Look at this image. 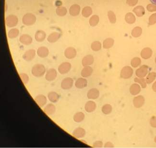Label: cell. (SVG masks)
I'll list each match as a JSON object with an SVG mask.
<instances>
[{
	"instance_id": "52",
	"label": "cell",
	"mask_w": 156,
	"mask_h": 148,
	"mask_svg": "<svg viewBox=\"0 0 156 148\" xmlns=\"http://www.w3.org/2000/svg\"><path fill=\"white\" fill-rule=\"evenodd\" d=\"M154 141L155 143H156V136L155 137V138H154Z\"/></svg>"
},
{
	"instance_id": "17",
	"label": "cell",
	"mask_w": 156,
	"mask_h": 148,
	"mask_svg": "<svg viewBox=\"0 0 156 148\" xmlns=\"http://www.w3.org/2000/svg\"><path fill=\"white\" fill-rule=\"evenodd\" d=\"M35 100L40 106L43 107L46 105L47 99L45 96L43 95H39L35 98Z\"/></svg>"
},
{
	"instance_id": "16",
	"label": "cell",
	"mask_w": 156,
	"mask_h": 148,
	"mask_svg": "<svg viewBox=\"0 0 156 148\" xmlns=\"http://www.w3.org/2000/svg\"><path fill=\"white\" fill-rule=\"evenodd\" d=\"M153 52L151 49L149 47H146L143 49L141 52V56L142 58L144 59H147L151 57Z\"/></svg>"
},
{
	"instance_id": "43",
	"label": "cell",
	"mask_w": 156,
	"mask_h": 148,
	"mask_svg": "<svg viewBox=\"0 0 156 148\" xmlns=\"http://www.w3.org/2000/svg\"><path fill=\"white\" fill-rule=\"evenodd\" d=\"M20 77L21 79L22 80L24 84H27L29 81V77L28 75H27L25 73H20Z\"/></svg>"
},
{
	"instance_id": "47",
	"label": "cell",
	"mask_w": 156,
	"mask_h": 148,
	"mask_svg": "<svg viewBox=\"0 0 156 148\" xmlns=\"http://www.w3.org/2000/svg\"><path fill=\"white\" fill-rule=\"evenodd\" d=\"M103 146V142L101 141H96L93 144L94 148H101Z\"/></svg>"
},
{
	"instance_id": "42",
	"label": "cell",
	"mask_w": 156,
	"mask_h": 148,
	"mask_svg": "<svg viewBox=\"0 0 156 148\" xmlns=\"http://www.w3.org/2000/svg\"><path fill=\"white\" fill-rule=\"evenodd\" d=\"M108 20L112 24L115 23L116 21V16L113 12H112V11H109L108 12Z\"/></svg>"
},
{
	"instance_id": "39",
	"label": "cell",
	"mask_w": 156,
	"mask_h": 148,
	"mask_svg": "<svg viewBox=\"0 0 156 148\" xmlns=\"http://www.w3.org/2000/svg\"><path fill=\"white\" fill-rule=\"evenodd\" d=\"M101 47H102L101 43L99 41H95L93 42L91 45L92 50L95 52L100 51V50L101 49Z\"/></svg>"
},
{
	"instance_id": "33",
	"label": "cell",
	"mask_w": 156,
	"mask_h": 148,
	"mask_svg": "<svg viewBox=\"0 0 156 148\" xmlns=\"http://www.w3.org/2000/svg\"><path fill=\"white\" fill-rule=\"evenodd\" d=\"M156 78V73L155 72H151L149 73L146 77V81L147 84H151L155 81Z\"/></svg>"
},
{
	"instance_id": "35",
	"label": "cell",
	"mask_w": 156,
	"mask_h": 148,
	"mask_svg": "<svg viewBox=\"0 0 156 148\" xmlns=\"http://www.w3.org/2000/svg\"><path fill=\"white\" fill-rule=\"evenodd\" d=\"M100 18L97 15L92 16L89 20V23L90 25L92 27H95L97 25L99 22Z\"/></svg>"
},
{
	"instance_id": "14",
	"label": "cell",
	"mask_w": 156,
	"mask_h": 148,
	"mask_svg": "<svg viewBox=\"0 0 156 148\" xmlns=\"http://www.w3.org/2000/svg\"><path fill=\"white\" fill-rule=\"evenodd\" d=\"M94 61V58L93 55H86L84 57L82 61V65L84 67L89 66L92 65Z\"/></svg>"
},
{
	"instance_id": "46",
	"label": "cell",
	"mask_w": 156,
	"mask_h": 148,
	"mask_svg": "<svg viewBox=\"0 0 156 148\" xmlns=\"http://www.w3.org/2000/svg\"><path fill=\"white\" fill-rule=\"evenodd\" d=\"M147 10L149 12H154L156 11V5H151V4H149L147 6Z\"/></svg>"
},
{
	"instance_id": "50",
	"label": "cell",
	"mask_w": 156,
	"mask_h": 148,
	"mask_svg": "<svg viewBox=\"0 0 156 148\" xmlns=\"http://www.w3.org/2000/svg\"><path fill=\"white\" fill-rule=\"evenodd\" d=\"M152 90H153V91L156 92V81H155L153 83L152 87Z\"/></svg>"
},
{
	"instance_id": "9",
	"label": "cell",
	"mask_w": 156,
	"mask_h": 148,
	"mask_svg": "<svg viewBox=\"0 0 156 148\" xmlns=\"http://www.w3.org/2000/svg\"><path fill=\"white\" fill-rule=\"evenodd\" d=\"M76 50L75 48L72 47H68L64 51V55L66 58L69 59L74 58L76 57Z\"/></svg>"
},
{
	"instance_id": "26",
	"label": "cell",
	"mask_w": 156,
	"mask_h": 148,
	"mask_svg": "<svg viewBox=\"0 0 156 148\" xmlns=\"http://www.w3.org/2000/svg\"><path fill=\"white\" fill-rule=\"evenodd\" d=\"M44 111L45 114L47 115H52L55 113L56 111V107L55 105L52 104H49L46 106V107L44 108Z\"/></svg>"
},
{
	"instance_id": "25",
	"label": "cell",
	"mask_w": 156,
	"mask_h": 148,
	"mask_svg": "<svg viewBox=\"0 0 156 148\" xmlns=\"http://www.w3.org/2000/svg\"><path fill=\"white\" fill-rule=\"evenodd\" d=\"M46 34L43 30H38L36 32L35 38L37 42H43L46 38Z\"/></svg>"
},
{
	"instance_id": "45",
	"label": "cell",
	"mask_w": 156,
	"mask_h": 148,
	"mask_svg": "<svg viewBox=\"0 0 156 148\" xmlns=\"http://www.w3.org/2000/svg\"><path fill=\"white\" fill-rule=\"evenodd\" d=\"M150 126L153 128H156V116H153L150 118Z\"/></svg>"
},
{
	"instance_id": "6",
	"label": "cell",
	"mask_w": 156,
	"mask_h": 148,
	"mask_svg": "<svg viewBox=\"0 0 156 148\" xmlns=\"http://www.w3.org/2000/svg\"><path fill=\"white\" fill-rule=\"evenodd\" d=\"M74 80L70 77L64 78L61 83V87L64 90H68L73 87Z\"/></svg>"
},
{
	"instance_id": "8",
	"label": "cell",
	"mask_w": 156,
	"mask_h": 148,
	"mask_svg": "<svg viewBox=\"0 0 156 148\" xmlns=\"http://www.w3.org/2000/svg\"><path fill=\"white\" fill-rule=\"evenodd\" d=\"M145 99L143 96L139 95L134 97L133 99V104L136 108H141L144 104Z\"/></svg>"
},
{
	"instance_id": "24",
	"label": "cell",
	"mask_w": 156,
	"mask_h": 148,
	"mask_svg": "<svg viewBox=\"0 0 156 148\" xmlns=\"http://www.w3.org/2000/svg\"><path fill=\"white\" fill-rule=\"evenodd\" d=\"M61 37V34L57 32H54L48 36L47 40L50 43H54L59 39Z\"/></svg>"
},
{
	"instance_id": "36",
	"label": "cell",
	"mask_w": 156,
	"mask_h": 148,
	"mask_svg": "<svg viewBox=\"0 0 156 148\" xmlns=\"http://www.w3.org/2000/svg\"><path fill=\"white\" fill-rule=\"evenodd\" d=\"M92 9L90 6H86L82 10V14L83 17L88 18L92 14Z\"/></svg>"
},
{
	"instance_id": "38",
	"label": "cell",
	"mask_w": 156,
	"mask_h": 148,
	"mask_svg": "<svg viewBox=\"0 0 156 148\" xmlns=\"http://www.w3.org/2000/svg\"><path fill=\"white\" fill-rule=\"evenodd\" d=\"M112 106L108 104H106L103 105L101 109L102 112L106 115L110 114L112 112Z\"/></svg>"
},
{
	"instance_id": "3",
	"label": "cell",
	"mask_w": 156,
	"mask_h": 148,
	"mask_svg": "<svg viewBox=\"0 0 156 148\" xmlns=\"http://www.w3.org/2000/svg\"><path fill=\"white\" fill-rule=\"evenodd\" d=\"M36 17L31 13H27L23 18V23L26 26H31L36 22Z\"/></svg>"
},
{
	"instance_id": "12",
	"label": "cell",
	"mask_w": 156,
	"mask_h": 148,
	"mask_svg": "<svg viewBox=\"0 0 156 148\" xmlns=\"http://www.w3.org/2000/svg\"><path fill=\"white\" fill-rule=\"evenodd\" d=\"M100 96V92L96 88H92L88 91L87 97L90 99H96Z\"/></svg>"
},
{
	"instance_id": "23",
	"label": "cell",
	"mask_w": 156,
	"mask_h": 148,
	"mask_svg": "<svg viewBox=\"0 0 156 148\" xmlns=\"http://www.w3.org/2000/svg\"><path fill=\"white\" fill-rule=\"evenodd\" d=\"M93 71V69L90 66L84 67L81 71V75L83 77L88 78L92 75Z\"/></svg>"
},
{
	"instance_id": "37",
	"label": "cell",
	"mask_w": 156,
	"mask_h": 148,
	"mask_svg": "<svg viewBox=\"0 0 156 148\" xmlns=\"http://www.w3.org/2000/svg\"><path fill=\"white\" fill-rule=\"evenodd\" d=\"M142 32V28L139 27H137L133 30L132 31V35L134 37L137 38L139 37V36H141Z\"/></svg>"
},
{
	"instance_id": "2",
	"label": "cell",
	"mask_w": 156,
	"mask_h": 148,
	"mask_svg": "<svg viewBox=\"0 0 156 148\" xmlns=\"http://www.w3.org/2000/svg\"><path fill=\"white\" fill-rule=\"evenodd\" d=\"M134 73V70L130 66H125L123 68L120 73L121 78L125 79H128L132 76Z\"/></svg>"
},
{
	"instance_id": "21",
	"label": "cell",
	"mask_w": 156,
	"mask_h": 148,
	"mask_svg": "<svg viewBox=\"0 0 156 148\" xmlns=\"http://www.w3.org/2000/svg\"><path fill=\"white\" fill-rule=\"evenodd\" d=\"M88 85V81L86 79L83 78H80L76 81L75 82V86L76 87L79 89L85 88Z\"/></svg>"
},
{
	"instance_id": "29",
	"label": "cell",
	"mask_w": 156,
	"mask_h": 148,
	"mask_svg": "<svg viewBox=\"0 0 156 148\" xmlns=\"http://www.w3.org/2000/svg\"><path fill=\"white\" fill-rule=\"evenodd\" d=\"M133 12L136 14L137 17H142L145 14V11L144 8L142 6H138L133 9Z\"/></svg>"
},
{
	"instance_id": "28",
	"label": "cell",
	"mask_w": 156,
	"mask_h": 148,
	"mask_svg": "<svg viewBox=\"0 0 156 148\" xmlns=\"http://www.w3.org/2000/svg\"><path fill=\"white\" fill-rule=\"evenodd\" d=\"M48 97L50 101L56 103L59 99V95L55 92H51L48 94Z\"/></svg>"
},
{
	"instance_id": "19",
	"label": "cell",
	"mask_w": 156,
	"mask_h": 148,
	"mask_svg": "<svg viewBox=\"0 0 156 148\" xmlns=\"http://www.w3.org/2000/svg\"><path fill=\"white\" fill-rule=\"evenodd\" d=\"M80 12V6L79 5L74 4L70 7L69 9V13L73 17H75L79 15Z\"/></svg>"
},
{
	"instance_id": "51",
	"label": "cell",
	"mask_w": 156,
	"mask_h": 148,
	"mask_svg": "<svg viewBox=\"0 0 156 148\" xmlns=\"http://www.w3.org/2000/svg\"><path fill=\"white\" fill-rule=\"evenodd\" d=\"M150 1L154 5H156V0H150Z\"/></svg>"
},
{
	"instance_id": "49",
	"label": "cell",
	"mask_w": 156,
	"mask_h": 148,
	"mask_svg": "<svg viewBox=\"0 0 156 148\" xmlns=\"http://www.w3.org/2000/svg\"><path fill=\"white\" fill-rule=\"evenodd\" d=\"M104 147L105 148H114V146L113 145L112 143L111 142H107L104 145Z\"/></svg>"
},
{
	"instance_id": "41",
	"label": "cell",
	"mask_w": 156,
	"mask_h": 148,
	"mask_svg": "<svg viewBox=\"0 0 156 148\" xmlns=\"http://www.w3.org/2000/svg\"><path fill=\"white\" fill-rule=\"evenodd\" d=\"M134 81L135 82L139 84L142 88H146V87H147V82H146V79L144 78L135 77L134 79Z\"/></svg>"
},
{
	"instance_id": "7",
	"label": "cell",
	"mask_w": 156,
	"mask_h": 148,
	"mask_svg": "<svg viewBox=\"0 0 156 148\" xmlns=\"http://www.w3.org/2000/svg\"><path fill=\"white\" fill-rule=\"evenodd\" d=\"M71 67V64L69 62H64L60 65L58 71L61 74H65L70 71Z\"/></svg>"
},
{
	"instance_id": "1",
	"label": "cell",
	"mask_w": 156,
	"mask_h": 148,
	"mask_svg": "<svg viewBox=\"0 0 156 148\" xmlns=\"http://www.w3.org/2000/svg\"><path fill=\"white\" fill-rule=\"evenodd\" d=\"M32 74L36 77H40L44 75L46 72V69L43 65L37 64L33 66L32 69Z\"/></svg>"
},
{
	"instance_id": "40",
	"label": "cell",
	"mask_w": 156,
	"mask_h": 148,
	"mask_svg": "<svg viewBox=\"0 0 156 148\" xmlns=\"http://www.w3.org/2000/svg\"><path fill=\"white\" fill-rule=\"evenodd\" d=\"M141 64V60L139 57H134L131 60V65L132 67L135 68L138 67Z\"/></svg>"
},
{
	"instance_id": "53",
	"label": "cell",
	"mask_w": 156,
	"mask_h": 148,
	"mask_svg": "<svg viewBox=\"0 0 156 148\" xmlns=\"http://www.w3.org/2000/svg\"><path fill=\"white\" fill-rule=\"evenodd\" d=\"M155 63H156V58H155Z\"/></svg>"
},
{
	"instance_id": "5",
	"label": "cell",
	"mask_w": 156,
	"mask_h": 148,
	"mask_svg": "<svg viewBox=\"0 0 156 148\" xmlns=\"http://www.w3.org/2000/svg\"><path fill=\"white\" fill-rule=\"evenodd\" d=\"M149 72V67L144 65L139 68L137 69L135 72V74L138 78H144L147 75Z\"/></svg>"
},
{
	"instance_id": "31",
	"label": "cell",
	"mask_w": 156,
	"mask_h": 148,
	"mask_svg": "<svg viewBox=\"0 0 156 148\" xmlns=\"http://www.w3.org/2000/svg\"><path fill=\"white\" fill-rule=\"evenodd\" d=\"M135 17L133 14L132 13H128L127 14L125 17V20L127 23L132 24L135 22Z\"/></svg>"
},
{
	"instance_id": "15",
	"label": "cell",
	"mask_w": 156,
	"mask_h": 148,
	"mask_svg": "<svg viewBox=\"0 0 156 148\" xmlns=\"http://www.w3.org/2000/svg\"><path fill=\"white\" fill-rule=\"evenodd\" d=\"M20 42L24 45H28L32 43V38L28 34H23L20 37Z\"/></svg>"
},
{
	"instance_id": "11",
	"label": "cell",
	"mask_w": 156,
	"mask_h": 148,
	"mask_svg": "<svg viewBox=\"0 0 156 148\" xmlns=\"http://www.w3.org/2000/svg\"><path fill=\"white\" fill-rule=\"evenodd\" d=\"M36 55V51L34 49L28 50L24 53L23 57L27 61L33 60Z\"/></svg>"
},
{
	"instance_id": "18",
	"label": "cell",
	"mask_w": 156,
	"mask_h": 148,
	"mask_svg": "<svg viewBox=\"0 0 156 148\" xmlns=\"http://www.w3.org/2000/svg\"><path fill=\"white\" fill-rule=\"evenodd\" d=\"M37 55L42 58H45L49 54V50L46 47H39L37 50Z\"/></svg>"
},
{
	"instance_id": "4",
	"label": "cell",
	"mask_w": 156,
	"mask_h": 148,
	"mask_svg": "<svg viewBox=\"0 0 156 148\" xmlns=\"http://www.w3.org/2000/svg\"><path fill=\"white\" fill-rule=\"evenodd\" d=\"M18 20L17 17L15 15H9L6 17L5 23L7 27L12 28L15 27L18 24Z\"/></svg>"
},
{
	"instance_id": "30",
	"label": "cell",
	"mask_w": 156,
	"mask_h": 148,
	"mask_svg": "<svg viewBox=\"0 0 156 148\" xmlns=\"http://www.w3.org/2000/svg\"><path fill=\"white\" fill-rule=\"evenodd\" d=\"M85 114L82 112L76 113L74 116V120L76 123H80L85 119Z\"/></svg>"
},
{
	"instance_id": "34",
	"label": "cell",
	"mask_w": 156,
	"mask_h": 148,
	"mask_svg": "<svg viewBox=\"0 0 156 148\" xmlns=\"http://www.w3.org/2000/svg\"><path fill=\"white\" fill-rule=\"evenodd\" d=\"M67 9L65 7L59 6L56 10V13L60 17H64L67 14Z\"/></svg>"
},
{
	"instance_id": "44",
	"label": "cell",
	"mask_w": 156,
	"mask_h": 148,
	"mask_svg": "<svg viewBox=\"0 0 156 148\" xmlns=\"http://www.w3.org/2000/svg\"><path fill=\"white\" fill-rule=\"evenodd\" d=\"M156 23V13L152 15L149 19V24L153 25Z\"/></svg>"
},
{
	"instance_id": "22",
	"label": "cell",
	"mask_w": 156,
	"mask_h": 148,
	"mask_svg": "<svg viewBox=\"0 0 156 148\" xmlns=\"http://www.w3.org/2000/svg\"><path fill=\"white\" fill-rule=\"evenodd\" d=\"M141 89V87L138 84H133L130 88V93L133 96H135L140 92Z\"/></svg>"
},
{
	"instance_id": "32",
	"label": "cell",
	"mask_w": 156,
	"mask_h": 148,
	"mask_svg": "<svg viewBox=\"0 0 156 148\" xmlns=\"http://www.w3.org/2000/svg\"><path fill=\"white\" fill-rule=\"evenodd\" d=\"M19 34V31L17 28H12L8 32V36L10 39H14L17 37Z\"/></svg>"
},
{
	"instance_id": "20",
	"label": "cell",
	"mask_w": 156,
	"mask_h": 148,
	"mask_svg": "<svg viewBox=\"0 0 156 148\" xmlns=\"http://www.w3.org/2000/svg\"><path fill=\"white\" fill-rule=\"evenodd\" d=\"M96 104L95 102L93 101H89L87 102L85 105V110L86 112H93L96 109Z\"/></svg>"
},
{
	"instance_id": "10",
	"label": "cell",
	"mask_w": 156,
	"mask_h": 148,
	"mask_svg": "<svg viewBox=\"0 0 156 148\" xmlns=\"http://www.w3.org/2000/svg\"><path fill=\"white\" fill-rule=\"evenodd\" d=\"M57 76V73L56 70L54 69H51L49 70L46 72L45 79L47 81L51 82L54 80L56 78Z\"/></svg>"
},
{
	"instance_id": "27",
	"label": "cell",
	"mask_w": 156,
	"mask_h": 148,
	"mask_svg": "<svg viewBox=\"0 0 156 148\" xmlns=\"http://www.w3.org/2000/svg\"><path fill=\"white\" fill-rule=\"evenodd\" d=\"M114 43V41L113 39L108 38L105 39L103 43V47L105 49H110L113 47Z\"/></svg>"
},
{
	"instance_id": "48",
	"label": "cell",
	"mask_w": 156,
	"mask_h": 148,
	"mask_svg": "<svg viewBox=\"0 0 156 148\" xmlns=\"http://www.w3.org/2000/svg\"><path fill=\"white\" fill-rule=\"evenodd\" d=\"M138 3V0H127V3L129 6H134Z\"/></svg>"
},
{
	"instance_id": "13",
	"label": "cell",
	"mask_w": 156,
	"mask_h": 148,
	"mask_svg": "<svg viewBox=\"0 0 156 148\" xmlns=\"http://www.w3.org/2000/svg\"><path fill=\"white\" fill-rule=\"evenodd\" d=\"M73 135L77 139L83 138L86 135V131L82 127H78L73 131Z\"/></svg>"
}]
</instances>
